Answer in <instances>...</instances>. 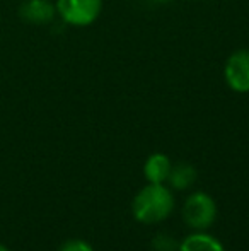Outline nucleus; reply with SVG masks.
<instances>
[{"label": "nucleus", "instance_id": "obj_8", "mask_svg": "<svg viewBox=\"0 0 249 251\" xmlns=\"http://www.w3.org/2000/svg\"><path fill=\"white\" fill-rule=\"evenodd\" d=\"M196 178H198V173H196V169L191 164H188V162H178V164H174L171 168L167 181L171 183V186L174 190H186L196 181Z\"/></svg>", "mask_w": 249, "mask_h": 251}, {"label": "nucleus", "instance_id": "obj_3", "mask_svg": "<svg viewBox=\"0 0 249 251\" xmlns=\"http://www.w3.org/2000/svg\"><path fill=\"white\" fill-rule=\"evenodd\" d=\"M184 222L195 231H206L217 219V205L205 192H195L183 205Z\"/></svg>", "mask_w": 249, "mask_h": 251}, {"label": "nucleus", "instance_id": "obj_4", "mask_svg": "<svg viewBox=\"0 0 249 251\" xmlns=\"http://www.w3.org/2000/svg\"><path fill=\"white\" fill-rule=\"evenodd\" d=\"M224 80L227 87L237 94L249 93V50L239 48L232 51L224 65Z\"/></svg>", "mask_w": 249, "mask_h": 251}, {"label": "nucleus", "instance_id": "obj_1", "mask_svg": "<svg viewBox=\"0 0 249 251\" xmlns=\"http://www.w3.org/2000/svg\"><path fill=\"white\" fill-rule=\"evenodd\" d=\"M174 197L164 183H149L132 201L133 217L142 224H157L173 214Z\"/></svg>", "mask_w": 249, "mask_h": 251}, {"label": "nucleus", "instance_id": "obj_7", "mask_svg": "<svg viewBox=\"0 0 249 251\" xmlns=\"http://www.w3.org/2000/svg\"><path fill=\"white\" fill-rule=\"evenodd\" d=\"M178 251H226L222 243L205 231H195L180 243Z\"/></svg>", "mask_w": 249, "mask_h": 251}, {"label": "nucleus", "instance_id": "obj_12", "mask_svg": "<svg viewBox=\"0 0 249 251\" xmlns=\"http://www.w3.org/2000/svg\"><path fill=\"white\" fill-rule=\"evenodd\" d=\"M0 251H10L7 246H3V245H0Z\"/></svg>", "mask_w": 249, "mask_h": 251}, {"label": "nucleus", "instance_id": "obj_2", "mask_svg": "<svg viewBox=\"0 0 249 251\" xmlns=\"http://www.w3.org/2000/svg\"><path fill=\"white\" fill-rule=\"evenodd\" d=\"M57 16L68 26L87 27L99 19L103 0H57Z\"/></svg>", "mask_w": 249, "mask_h": 251}, {"label": "nucleus", "instance_id": "obj_5", "mask_svg": "<svg viewBox=\"0 0 249 251\" xmlns=\"http://www.w3.org/2000/svg\"><path fill=\"white\" fill-rule=\"evenodd\" d=\"M19 16L31 24H48L55 19L57 9L51 0H24L19 5Z\"/></svg>", "mask_w": 249, "mask_h": 251}, {"label": "nucleus", "instance_id": "obj_11", "mask_svg": "<svg viewBox=\"0 0 249 251\" xmlns=\"http://www.w3.org/2000/svg\"><path fill=\"white\" fill-rule=\"evenodd\" d=\"M152 3H156V5H166V3H171L173 0H150Z\"/></svg>", "mask_w": 249, "mask_h": 251}, {"label": "nucleus", "instance_id": "obj_6", "mask_svg": "<svg viewBox=\"0 0 249 251\" xmlns=\"http://www.w3.org/2000/svg\"><path fill=\"white\" fill-rule=\"evenodd\" d=\"M169 157L162 152H154L147 157L145 164H143V175H145L149 183H166L171 173Z\"/></svg>", "mask_w": 249, "mask_h": 251}, {"label": "nucleus", "instance_id": "obj_9", "mask_svg": "<svg viewBox=\"0 0 249 251\" xmlns=\"http://www.w3.org/2000/svg\"><path fill=\"white\" fill-rule=\"evenodd\" d=\"M180 245L176 243V239L169 234H157L156 238L152 239V250L154 251H178Z\"/></svg>", "mask_w": 249, "mask_h": 251}, {"label": "nucleus", "instance_id": "obj_10", "mask_svg": "<svg viewBox=\"0 0 249 251\" xmlns=\"http://www.w3.org/2000/svg\"><path fill=\"white\" fill-rule=\"evenodd\" d=\"M58 251H94V248L84 239H68L58 248Z\"/></svg>", "mask_w": 249, "mask_h": 251}]
</instances>
